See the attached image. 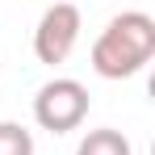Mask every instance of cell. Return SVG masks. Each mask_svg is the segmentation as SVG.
<instances>
[{"label": "cell", "mask_w": 155, "mask_h": 155, "mask_svg": "<svg viewBox=\"0 0 155 155\" xmlns=\"http://www.w3.org/2000/svg\"><path fill=\"white\" fill-rule=\"evenodd\" d=\"M151 54H155V21L130 8L113 17L92 42V71L105 80H130L151 63Z\"/></svg>", "instance_id": "6da1fadb"}, {"label": "cell", "mask_w": 155, "mask_h": 155, "mask_svg": "<svg viewBox=\"0 0 155 155\" xmlns=\"http://www.w3.org/2000/svg\"><path fill=\"white\" fill-rule=\"evenodd\" d=\"M76 155H134V151H130V138L122 130L101 126V130H88L84 134V143L76 147Z\"/></svg>", "instance_id": "277c9868"}, {"label": "cell", "mask_w": 155, "mask_h": 155, "mask_svg": "<svg viewBox=\"0 0 155 155\" xmlns=\"http://www.w3.org/2000/svg\"><path fill=\"white\" fill-rule=\"evenodd\" d=\"M0 155H34V134L21 122H0Z\"/></svg>", "instance_id": "5b68a950"}, {"label": "cell", "mask_w": 155, "mask_h": 155, "mask_svg": "<svg viewBox=\"0 0 155 155\" xmlns=\"http://www.w3.org/2000/svg\"><path fill=\"white\" fill-rule=\"evenodd\" d=\"M88 117V88L71 76H59L38 88L34 97V122L51 134H67Z\"/></svg>", "instance_id": "7a4b0ae2"}, {"label": "cell", "mask_w": 155, "mask_h": 155, "mask_svg": "<svg viewBox=\"0 0 155 155\" xmlns=\"http://www.w3.org/2000/svg\"><path fill=\"white\" fill-rule=\"evenodd\" d=\"M80 8L71 4V0H59V4H51L46 13H42V21H38V29H34V54L42 59V63H63L67 54L76 51L80 42Z\"/></svg>", "instance_id": "3957f363"}]
</instances>
